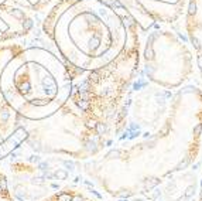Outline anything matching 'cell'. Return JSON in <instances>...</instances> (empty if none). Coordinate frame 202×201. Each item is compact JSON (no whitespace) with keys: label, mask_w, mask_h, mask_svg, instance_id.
<instances>
[{"label":"cell","mask_w":202,"mask_h":201,"mask_svg":"<svg viewBox=\"0 0 202 201\" xmlns=\"http://www.w3.org/2000/svg\"><path fill=\"white\" fill-rule=\"evenodd\" d=\"M40 201H98L96 197L92 194L90 190L81 187L78 184H71L62 190L57 191L54 194L43 198Z\"/></svg>","instance_id":"8fae6325"},{"label":"cell","mask_w":202,"mask_h":201,"mask_svg":"<svg viewBox=\"0 0 202 201\" xmlns=\"http://www.w3.org/2000/svg\"><path fill=\"white\" fill-rule=\"evenodd\" d=\"M38 11L40 31L74 81L113 62L140 31L123 7L102 0H50Z\"/></svg>","instance_id":"6da1fadb"},{"label":"cell","mask_w":202,"mask_h":201,"mask_svg":"<svg viewBox=\"0 0 202 201\" xmlns=\"http://www.w3.org/2000/svg\"><path fill=\"white\" fill-rule=\"evenodd\" d=\"M40 23V11L26 9L11 2L0 3V43L27 37Z\"/></svg>","instance_id":"ba28073f"},{"label":"cell","mask_w":202,"mask_h":201,"mask_svg":"<svg viewBox=\"0 0 202 201\" xmlns=\"http://www.w3.org/2000/svg\"><path fill=\"white\" fill-rule=\"evenodd\" d=\"M107 4L123 7L137 23L140 31L154 24H174L185 10L187 0H102Z\"/></svg>","instance_id":"52a82bcc"},{"label":"cell","mask_w":202,"mask_h":201,"mask_svg":"<svg viewBox=\"0 0 202 201\" xmlns=\"http://www.w3.org/2000/svg\"><path fill=\"white\" fill-rule=\"evenodd\" d=\"M106 143L69 99L55 113L44 119H26L23 144L36 153L86 160L106 149Z\"/></svg>","instance_id":"277c9868"},{"label":"cell","mask_w":202,"mask_h":201,"mask_svg":"<svg viewBox=\"0 0 202 201\" xmlns=\"http://www.w3.org/2000/svg\"><path fill=\"white\" fill-rule=\"evenodd\" d=\"M139 55L140 31L113 62L74 81L69 101L106 142L112 139L127 94L139 74Z\"/></svg>","instance_id":"3957f363"},{"label":"cell","mask_w":202,"mask_h":201,"mask_svg":"<svg viewBox=\"0 0 202 201\" xmlns=\"http://www.w3.org/2000/svg\"><path fill=\"white\" fill-rule=\"evenodd\" d=\"M0 169L19 201H40L75 183L69 159L36 153L24 144L0 160Z\"/></svg>","instance_id":"8992f818"},{"label":"cell","mask_w":202,"mask_h":201,"mask_svg":"<svg viewBox=\"0 0 202 201\" xmlns=\"http://www.w3.org/2000/svg\"><path fill=\"white\" fill-rule=\"evenodd\" d=\"M181 20L184 33L194 50L196 74L202 82V0H187Z\"/></svg>","instance_id":"30bf717a"},{"label":"cell","mask_w":202,"mask_h":201,"mask_svg":"<svg viewBox=\"0 0 202 201\" xmlns=\"http://www.w3.org/2000/svg\"><path fill=\"white\" fill-rule=\"evenodd\" d=\"M170 26L157 23L140 31L139 75L154 87L175 92L198 74L187 36Z\"/></svg>","instance_id":"5b68a950"},{"label":"cell","mask_w":202,"mask_h":201,"mask_svg":"<svg viewBox=\"0 0 202 201\" xmlns=\"http://www.w3.org/2000/svg\"><path fill=\"white\" fill-rule=\"evenodd\" d=\"M0 201H19L13 194L6 173L0 169Z\"/></svg>","instance_id":"7c38bea8"},{"label":"cell","mask_w":202,"mask_h":201,"mask_svg":"<svg viewBox=\"0 0 202 201\" xmlns=\"http://www.w3.org/2000/svg\"><path fill=\"white\" fill-rule=\"evenodd\" d=\"M26 140V119L0 95V160L6 159Z\"/></svg>","instance_id":"9c48e42d"},{"label":"cell","mask_w":202,"mask_h":201,"mask_svg":"<svg viewBox=\"0 0 202 201\" xmlns=\"http://www.w3.org/2000/svg\"><path fill=\"white\" fill-rule=\"evenodd\" d=\"M21 41L0 72V95L27 121H40L68 102L74 78L53 44Z\"/></svg>","instance_id":"7a4b0ae2"},{"label":"cell","mask_w":202,"mask_h":201,"mask_svg":"<svg viewBox=\"0 0 202 201\" xmlns=\"http://www.w3.org/2000/svg\"><path fill=\"white\" fill-rule=\"evenodd\" d=\"M194 201H202V166L199 167V181H198V190Z\"/></svg>","instance_id":"4fadbf2b"}]
</instances>
